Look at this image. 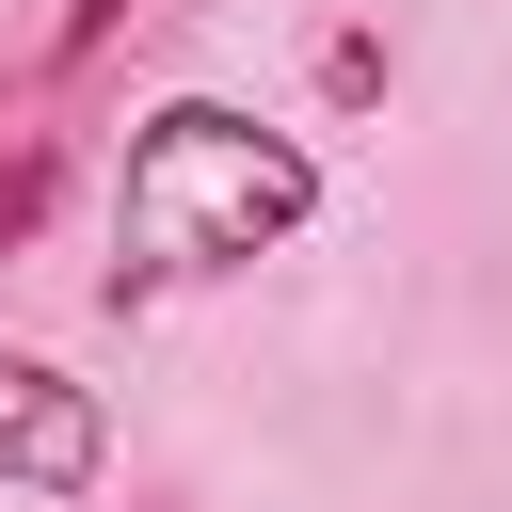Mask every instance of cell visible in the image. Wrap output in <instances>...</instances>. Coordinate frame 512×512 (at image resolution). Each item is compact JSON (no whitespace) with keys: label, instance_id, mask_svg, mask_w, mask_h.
Returning <instances> with one entry per match:
<instances>
[{"label":"cell","instance_id":"277c9868","mask_svg":"<svg viewBox=\"0 0 512 512\" xmlns=\"http://www.w3.org/2000/svg\"><path fill=\"white\" fill-rule=\"evenodd\" d=\"M128 32V0H64V48H112Z\"/></svg>","mask_w":512,"mask_h":512},{"label":"cell","instance_id":"3957f363","mask_svg":"<svg viewBox=\"0 0 512 512\" xmlns=\"http://www.w3.org/2000/svg\"><path fill=\"white\" fill-rule=\"evenodd\" d=\"M48 192H64V128H48V96H0V240H32Z\"/></svg>","mask_w":512,"mask_h":512},{"label":"cell","instance_id":"7a4b0ae2","mask_svg":"<svg viewBox=\"0 0 512 512\" xmlns=\"http://www.w3.org/2000/svg\"><path fill=\"white\" fill-rule=\"evenodd\" d=\"M0 480H16V496H96V480H112V416H96V384H64L48 352H0Z\"/></svg>","mask_w":512,"mask_h":512},{"label":"cell","instance_id":"6da1fadb","mask_svg":"<svg viewBox=\"0 0 512 512\" xmlns=\"http://www.w3.org/2000/svg\"><path fill=\"white\" fill-rule=\"evenodd\" d=\"M304 224H320V160L288 128H256L240 96H160L128 128V176H112V304L240 272V256H272Z\"/></svg>","mask_w":512,"mask_h":512}]
</instances>
